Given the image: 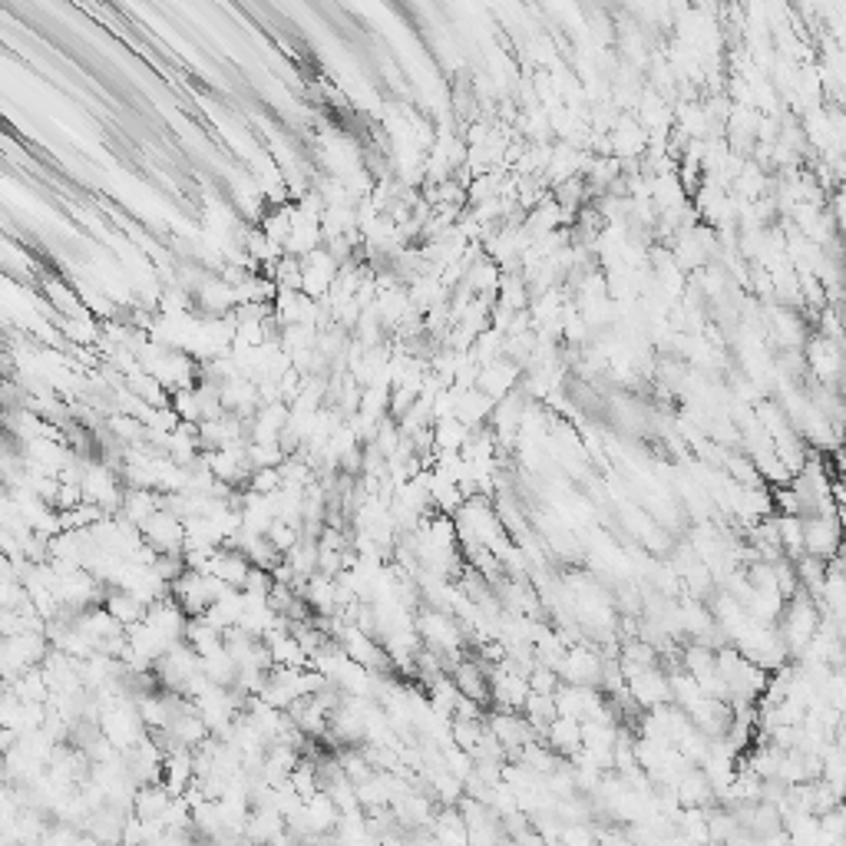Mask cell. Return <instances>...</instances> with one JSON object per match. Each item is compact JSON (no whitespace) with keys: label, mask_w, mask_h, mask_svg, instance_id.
<instances>
[{"label":"cell","mask_w":846,"mask_h":846,"mask_svg":"<svg viewBox=\"0 0 846 846\" xmlns=\"http://www.w3.org/2000/svg\"><path fill=\"white\" fill-rule=\"evenodd\" d=\"M265 539L271 542V546H275V552H281V556H285V552H291V546H298L301 529L291 526V523H281V519H275V523L268 526Z\"/></svg>","instance_id":"f1b7e54d"},{"label":"cell","mask_w":846,"mask_h":846,"mask_svg":"<svg viewBox=\"0 0 846 846\" xmlns=\"http://www.w3.org/2000/svg\"><path fill=\"white\" fill-rule=\"evenodd\" d=\"M80 843V830L70 827V823H50L47 830H43L40 846H77Z\"/></svg>","instance_id":"f546056e"},{"label":"cell","mask_w":846,"mask_h":846,"mask_svg":"<svg viewBox=\"0 0 846 846\" xmlns=\"http://www.w3.org/2000/svg\"><path fill=\"white\" fill-rule=\"evenodd\" d=\"M817 625H820V609L804 592H797L794 599L784 602V612H780L774 628L787 648V658H800V652L810 645V638L817 635Z\"/></svg>","instance_id":"6da1fadb"},{"label":"cell","mask_w":846,"mask_h":846,"mask_svg":"<svg viewBox=\"0 0 846 846\" xmlns=\"http://www.w3.org/2000/svg\"><path fill=\"white\" fill-rule=\"evenodd\" d=\"M281 833H285V820H281L278 810H271V807H255L252 813H248L245 837L252 840L255 846H268L271 840H278Z\"/></svg>","instance_id":"2e32d148"},{"label":"cell","mask_w":846,"mask_h":846,"mask_svg":"<svg viewBox=\"0 0 846 846\" xmlns=\"http://www.w3.org/2000/svg\"><path fill=\"white\" fill-rule=\"evenodd\" d=\"M305 817H308V827L314 837H328V833H334V827H338L341 813L331 804V797L324 794V790H318L311 800H305Z\"/></svg>","instance_id":"44dd1931"},{"label":"cell","mask_w":846,"mask_h":846,"mask_svg":"<svg viewBox=\"0 0 846 846\" xmlns=\"http://www.w3.org/2000/svg\"><path fill=\"white\" fill-rule=\"evenodd\" d=\"M77 846H106V843L93 840V837H86V833H80V843H77Z\"/></svg>","instance_id":"d6a6232c"},{"label":"cell","mask_w":846,"mask_h":846,"mask_svg":"<svg viewBox=\"0 0 846 846\" xmlns=\"http://www.w3.org/2000/svg\"><path fill=\"white\" fill-rule=\"evenodd\" d=\"M559 846H599V840H595V830L589 823H569V827L562 830Z\"/></svg>","instance_id":"1f68e13d"},{"label":"cell","mask_w":846,"mask_h":846,"mask_svg":"<svg viewBox=\"0 0 846 846\" xmlns=\"http://www.w3.org/2000/svg\"><path fill=\"white\" fill-rule=\"evenodd\" d=\"M433 453H460L463 443L470 440V427H463L457 417H443L430 423Z\"/></svg>","instance_id":"ffe728a7"},{"label":"cell","mask_w":846,"mask_h":846,"mask_svg":"<svg viewBox=\"0 0 846 846\" xmlns=\"http://www.w3.org/2000/svg\"><path fill=\"white\" fill-rule=\"evenodd\" d=\"M774 529L784 559L794 562L804 556V526H800V516H774Z\"/></svg>","instance_id":"cb8c5ba5"},{"label":"cell","mask_w":846,"mask_h":846,"mask_svg":"<svg viewBox=\"0 0 846 846\" xmlns=\"http://www.w3.org/2000/svg\"><path fill=\"white\" fill-rule=\"evenodd\" d=\"M807 367L817 374L820 387H837L840 381V344H833L827 338H813L807 347Z\"/></svg>","instance_id":"9c48e42d"},{"label":"cell","mask_w":846,"mask_h":846,"mask_svg":"<svg viewBox=\"0 0 846 846\" xmlns=\"http://www.w3.org/2000/svg\"><path fill=\"white\" fill-rule=\"evenodd\" d=\"M248 559L242 556L238 549H215V556L209 562V569H205V576L219 579L222 585H229V589H242V582L248 576Z\"/></svg>","instance_id":"8fae6325"},{"label":"cell","mask_w":846,"mask_h":846,"mask_svg":"<svg viewBox=\"0 0 846 846\" xmlns=\"http://www.w3.org/2000/svg\"><path fill=\"white\" fill-rule=\"evenodd\" d=\"M804 556L830 562L840 556V516H804Z\"/></svg>","instance_id":"277c9868"},{"label":"cell","mask_w":846,"mask_h":846,"mask_svg":"<svg viewBox=\"0 0 846 846\" xmlns=\"http://www.w3.org/2000/svg\"><path fill=\"white\" fill-rule=\"evenodd\" d=\"M103 609L119 628H133L136 622H143V615H146V605L139 602L136 595H129L126 589H106Z\"/></svg>","instance_id":"9a60e30c"},{"label":"cell","mask_w":846,"mask_h":846,"mask_svg":"<svg viewBox=\"0 0 846 846\" xmlns=\"http://www.w3.org/2000/svg\"><path fill=\"white\" fill-rule=\"evenodd\" d=\"M172 797H176V794H172V790L162 784V780H159V784L136 787V794H133V810H129V813H133V817H139V820L159 823Z\"/></svg>","instance_id":"4fadbf2b"},{"label":"cell","mask_w":846,"mask_h":846,"mask_svg":"<svg viewBox=\"0 0 846 846\" xmlns=\"http://www.w3.org/2000/svg\"><path fill=\"white\" fill-rule=\"evenodd\" d=\"M450 681L457 685L460 698L473 701V704H490V675H486V668L480 665V658H460L457 665L450 671Z\"/></svg>","instance_id":"ba28073f"},{"label":"cell","mask_w":846,"mask_h":846,"mask_svg":"<svg viewBox=\"0 0 846 846\" xmlns=\"http://www.w3.org/2000/svg\"><path fill=\"white\" fill-rule=\"evenodd\" d=\"M770 334L790 351V347L807 344V328L804 318H797L790 308H774V318H770Z\"/></svg>","instance_id":"7402d4cb"},{"label":"cell","mask_w":846,"mask_h":846,"mask_svg":"<svg viewBox=\"0 0 846 846\" xmlns=\"http://www.w3.org/2000/svg\"><path fill=\"white\" fill-rule=\"evenodd\" d=\"M126 817H129V813L116 810V807H110V804H103V807H96L90 817H86L83 833H86V837L106 843V846H119V840H123V823H126Z\"/></svg>","instance_id":"30bf717a"},{"label":"cell","mask_w":846,"mask_h":846,"mask_svg":"<svg viewBox=\"0 0 846 846\" xmlns=\"http://www.w3.org/2000/svg\"><path fill=\"white\" fill-rule=\"evenodd\" d=\"M625 694L628 701L638 704V708H658V704H671V691H668V675L658 668H645L635 671V675L625 678Z\"/></svg>","instance_id":"8992f818"},{"label":"cell","mask_w":846,"mask_h":846,"mask_svg":"<svg viewBox=\"0 0 846 846\" xmlns=\"http://www.w3.org/2000/svg\"><path fill=\"white\" fill-rule=\"evenodd\" d=\"M186 645L192 648L195 655H209L215 652V648H222V632L219 628H212L205 618H189V625H186Z\"/></svg>","instance_id":"d4e9b609"},{"label":"cell","mask_w":846,"mask_h":846,"mask_svg":"<svg viewBox=\"0 0 846 846\" xmlns=\"http://www.w3.org/2000/svg\"><path fill=\"white\" fill-rule=\"evenodd\" d=\"M338 262L328 255V248H318V252H311L301 258V295L311 298V301H324L328 298V291L334 285V278H338Z\"/></svg>","instance_id":"5b68a950"},{"label":"cell","mask_w":846,"mask_h":846,"mask_svg":"<svg viewBox=\"0 0 846 846\" xmlns=\"http://www.w3.org/2000/svg\"><path fill=\"white\" fill-rule=\"evenodd\" d=\"M685 675L694 678V685L714 675V652H711V648L694 645V642L685 648Z\"/></svg>","instance_id":"83f0119b"},{"label":"cell","mask_w":846,"mask_h":846,"mask_svg":"<svg viewBox=\"0 0 846 846\" xmlns=\"http://www.w3.org/2000/svg\"><path fill=\"white\" fill-rule=\"evenodd\" d=\"M671 790H675L681 807H711V800H714V790L708 784V777H704L698 767H688L685 774L675 780V787ZM714 804H718V800H714Z\"/></svg>","instance_id":"5bb4252c"},{"label":"cell","mask_w":846,"mask_h":846,"mask_svg":"<svg viewBox=\"0 0 846 846\" xmlns=\"http://www.w3.org/2000/svg\"><path fill=\"white\" fill-rule=\"evenodd\" d=\"M546 747L556 757H576L582 747V721L576 718H559L546 728Z\"/></svg>","instance_id":"7c38bea8"},{"label":"cell","mask_w":846,"mask_h":846,"mask_svg":"<svg viewBox=\"0 0 846 846\" xmlns=\"http://www.w3.org/2000/svg\"><path fill=\"white\" fill-rule=\"evenodd\" d=\"M559 678H566L572 688H599L602 678V655L589 645H576L569 648L566 658H562Z\"/></svg>","instance_id":"52a82bcc"},{"label":"cell","mask_w":846,"mask_h":846,"mask_svg":"<svg viewBox=\"0 0 846 846\" xmlns=\"http://www.w3.org/2000/svg\"><path fill=\"white\" fill-rule=\"evenodd\" d=\"M202 675L212 681V685H219V688H232L235 685V678H238V665L232 661V655L225 652V648H215V652L209 655H202Z\"/></svg>","instance_id":"603a6c76"},{"label":"cell","mask_w":846,"mask_h":846,"mask_svg":"<svg viewBox=\"0 0 846 846\" xmlns=\"http://www.w3.org/2000/svg\"><path fill=\"white\" fill-rule=\"evenodd\" d=\"M169 410L176 414L179 423H189V427L202 423V404H199V394H195V387L172 390V394H169Z\"/></svg>","instance_id":"484cf974"},{"label":"cell","mask_w":846,"mask_h":846,"mask_svg":"<svg viewBox=\"0 0 846 846\" xmlns=\"http://www.w3.org/2000/svg\"><path fill=\"white\" fill-rule=\"evenodd\" d=\"M159 780L172 790V794H186V787L195 780L192 751H169V754H162V777Z\"/></svg>","instance_id":"e0dca14e"},{"label":"cell","mask_w":846,"mask_h":846,"mask_svg":"<svg viewBox=\"0 0 846 846\" xmlns=\"http://www.w3.org/2000/svg\"><path fill=\"white\" fill-rule=\"evenodd\" d=\"M153 675H156V688L159 691L179 694V698H182L186 688H189V681L202 675V661H199V655H195L186 642H179V645H172L169 652L156 661Z\"/></svg>","instance_id":"7a4b0ae2"},{"label":"cell","mask_w":846,"mask_h":846,"mask_svg":"<svg viewBox=\"0 0 846 846\" xmlns=\"http://www.w3.org/2000/svg\"><path fill=\"white\" fill-rule=\"evenodd\" d=\"M245 457L252 470H278L281 463H285V450H281V443H248L245 447Z\"/></svg>","instance_id":"4316f807"},{"label":"cell","mask_w":846,"mask_h":846,"mask_svg":"<svg viewBox=\"0 0 846 846\" xmlns=\"http://www.w3.org/2000/svg\"><path fill=\"white\" fill-rule=\"evenodd\" d=\"M493 400L486 397V394H480V390L476 387H470V390H463L460 394V400H457V410H453V417H457L463 427H470V430H476L480 427V423H486L493 417Z\"/></svg>","instance_id":"d6986e66"},{"label":"cell","mask_w":846,"mask_h":846,"mask_svg":"<svg viewBox=\"0 0 846 846\" xmlns=\"http://www.w3.org/2000/svg\"><path fill=\"white\" fill-rule=\"evenodd\" d=\"M156 509H162V493H153V490H126V493H123V506H119L116 516H123L129 526L139 529L149 516L156 513Z\"/></svg>","instance_id":"ac0fdd59"},{"label":"cell","mask_w":846,"mask_h":846,"mask_svg":"<svg viewBox=\"0 0 846 846\" xmlns=\"http://www.w3.org/2000/svg\"><path fill=\"white\" fill-rule=\"evenodd\" d=\"M529 691L533 694H556V688H559V675L552 668H542V665H536L533 671H529Z\"/></svg>","instance_id":"4dcf8cb0"},{"label":"cell","mask_w":846,"mask_h":846,"mask_svg":"<svg viewBox=\"0 0 846 846\" xmlns=\"http://www.w3.org/2000/svg\"><path fill=\"white\" fill-rule=\"evenodd\" d=\"M139 536L156 556H182V542H186V529H182V519H176L166 509H156L153 516L139 526Z\"/></svg>","instance_id":"3957f363"}]
</instances>
